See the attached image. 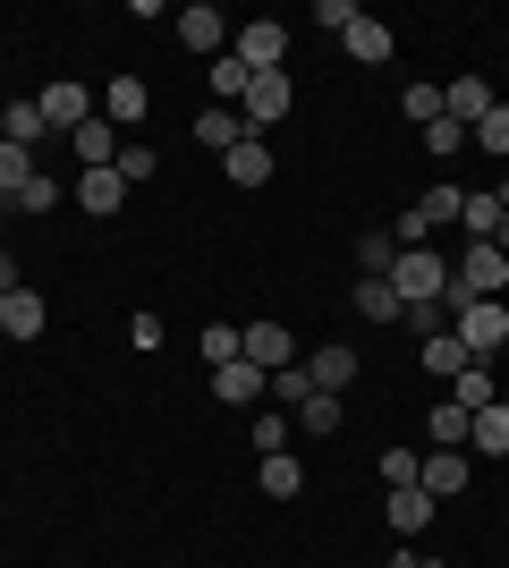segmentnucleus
Returning a JSON list of instances; mask_svg holds the SVG:
<instances>
[{
	"mask_svg": "<svg viewBox=\"0 0 509 568\" xmlns=\"http://www.w3.org/2000/svg\"><path fill=\"white\" fill-rule=\"evenodd\" d=\"M272 399L306 407V399H315V374H306V365H281V374H272Z\"/></svg>",
	"mask_w": 509,
	"mask_h": 568,
	"instance_id": "34",
	"label": "nucleus"
},
{
	"mask_svg": "<svg viewBox=\"0 0 509 568\" xmlns=\"http://www.w3.org/2000/svg\"><path fill=\"white\" fill-rule=\"evenodd\" d=\"M459 348L476 356V365H485L492 348H509V306L501 297H467L459 306Z\"/></svg>",
	"mask_w": 509,
	"mask_h": 568,
	"instance_id": "3",
	"label": "nucleus"
},
{
	"mask_svg": "<svg viewBox=\"0 0 509 568\" xmlns=\"http://www.w3.org/2000/svg\"><path fill=\"white\" fill-rule=\"evenodd\" d=\"M145 111H153V94L136 77H111V85H102V119H111V128H136Z\"/></svg>",
	"mask_w": 509,
	"mask_h": 568,
	"instance_id": "12",
	"label": "nucleus"
},
{
	"mask_svg": "<svg viewBox=\"0 0 509 568\" xmlns=\"http://www.w3.org/2000/svg\"><path fill=\"white\" fill-rule=\"evenodd\" d=\"M399 568H450V560H399Z\"/></svg>",
	"mask_w": 509,
	"mask_h": 568,
	"instance_id": "46",
	"label": "nucleus"
},
{
	"mask_svg": "<svg viewBox=\"0 0 509 568\" xmlns=\"http://www.w3.org/2000/svg\"><path fill=\"white\" fill-rule=\"evenodd\" d=\"M195 348H204V365H238V332H230V323H213Z\"/></svg>",
	"mask_w": 509,
	"mask_h": 568,
	"instance_id": "40",
	"label": "nucleus"
},
{
	"mask_svg": "<svg viewBox=\"0 0 509 568\" xmlns=\"http://www.w3.org/2000/svg\"><path fill=\"white\" fill-rule=\"evenodd\" d=\"M297 433H339V390H315L297 407Z\"/></svg>",
	"mask_w": 509,
	"mask_h": 568,
	"instance_id": "32",
	"label": "nucleus"
},
{
	"mask_svg": "<svg viewBox=\"0 0 509 568\" xmlns=\"http://www.w3.org/2000/svg\"><path fill=\"white\" fill-rule=\"evenodd\" d=\"M238 136H246V119H238V111H204V119H195V144H213V153H230Z\"/></svg>",
	"mask_w": 509,
	"mask_h": 568,
	"instance_id": "28",
	"label": "nucleus"
},
{
	"mask_svg": "<svg viewBox=\"0 0 509 568\" xmlns=\"http://www.w3.org/2000/svg\"><path fill=\"white\" fill-rule=\"evenodd\" d=\"M416 467H425L416 450H383V484H390V493H399V484H416Z\"/></svg>",
	"mask_w": 509,
	"mask_h": 568,
	"instance_id": "42",
	"label": "nucleus"
},
{
	"mask_svg": "<svg viewBox=\"0 0 509 568\" xmlns=\"http://www.w3.org/2000/svg\"><path fill=\"white\" fill-rule=\"evenodd\" d=\"M492 102H501V94H492L485 77H459V85H441V119H459V128H476Z\"/></svg>",
	"mask_w": 509,
	"mask_h": 568,
	"instance_id": "10",
	"label": "nucleus"
},
{
	"mask_svg": "<svg viewBox=\"0 0 509 568\" xmlns=\"http://www.w3.org/2000/svg\"><path fill=\"white\" fill-rule=\"evenodd\" d=\"M357 314L365 323H399V288L390 281H357Z\"/></svg>",
	"mask_w": 509,
	"mask_h": 568,
	"instance_id": "29",
	"label": "nucleus"
},
{
	"mask_svg": "<svg viewBox=\"0 0 509 568\" xmlns=\"http://www.w3.org/2000/svg\"><path fill=\"white\" fill-rule=\"evenodd\" d=\"M34 179H43V170H34V153H26V144H9V136H0V195L18 204V195L34 187Z\"/></svg>",
	"mask_w": 509,
	"mask_h": 568,
	"instance_id": "19",
	"label": "nucleus"
},
{
	"mask_svg": "<svg viewBox=\"0 0 509 568\" xmlns=\"http://www.w3.org/2000/svg\"><path fill=\"white\" fill-rule=\"evenodd\" d=\"M34 102H43V128H51V136H77V128L94 119V94H85V85H69V77H51Z\"/></svg>",
	"mask_w": 509,
	"mask_h": 568,
	"instance_id": "5",
	"label": "nucleus"
},
{
	"mask_svg": "<svg viewBox=\"0 0 509 568\" xmlns=\"http://www.w3.org/2000/svg\"><path fill=\"white\" fill-rule=\"evenodd\" d=\"M467 365H476V356L459 348V332H434V339H425V374H450V382H459Z\"/></svg>",
	"mask_w": 509,
	"mask_h": 568,
	"instance_id": "26",
	"label": "nucleus"
},
{
	"mask_svg": "<svg viewBox=\"0 0 509 568\" xmlns=\"http://www.w3.org/2000/svg\"><path fill=\"white\" fill-rule=\"evenodd\" d=\"M221 170H230L238 187H264V179H272V153H264V136H238L230 153H221Z\"/></svg>",
	"mask_w": 509,
	"mask_h": 568,
	"instance_id": "15",
	"label": "nucleus"
},
{
	"mask_svg": "<svg viewBox=\"0 0 509 568\" xmlns=\"http://www.w3.org/2000/svg\"><path fill=\"white\" fill-rule=\"evenodd\" d=\"M348 60H365V69H383V60H390V26L357 18V26H348Z\"/></svg>",
	"mask_w": 509,
	"mask_h": 568,
	"instance_id": "23",
	"label": "nucleus"
},
{
	"mask_svg": "<svg viewBox=\"0 0 509 568\" xmlns=\"http://www.w3.org/2000/svg\"><path fill=\"white\" fill-rule=\"evenodd\" d=\"M485 458H509V399H492V407H476V433H467Z\"/></svg>",
	"mask_w": 509,
	"mask_h": 568,
	"instance_id": "18",
	"label": "nucleus"
},
{
	"mask_svg": "<svg viewBox=\"0 0 509 568\" xmlns=\"http://www.w3.org/2000/svg\"><path fill=\"white\" fill-rule=\"evenodd\" d=\"M238 356L255 365V374H281V365H297V339L281 332V323H246V332H238Z\"/></svg>",
	"mask_w": 509,
	"mask_h": 568,
	"instance_id": "7",
	"label": "nucleus"
},
{
	"mask_svg": "<svg viewBox=\"0 0 509 568\" xmlns=\"http://www.w3.org/2000/svg\"><path fill=\"white\" fill-rule=\"evenodd\" d=\"M390 288H399V306H425V297H450V263L434 246H399L390 263Z\"/></svg>",
	"mask_w": 509,
	"mask_h": 568,
	"instance_id": "2",
	"label": "nucleus"
},
{
	"mask_svg": "<svg viewBox=\"0 0 509 568\" xmlns=\"http://www.w3.org/2000/svg\"><path fill=\"white\" fill-rule=\"evenodd\" d=\"M425 433H434V450H459L467 433H476V416H467V407L450 399V407H434V416H425Z\"/></svg>",
	"mask_w": 509,
	"mask_h": 568,
	"instance_id": "24",
	"label": "nucleus"
},
{
	"mask_svg": "<svg viewBox=\"0 0 509 568\" xmlns=\"http://www.w3.org/2000/svg\"><path fill=\"white\" fill-rule=\"evenodd\" d=\"M459 230L467 237H492V230H501V195H467V204H459Z\"/></svg>",
	"mask_w": 509,
	"mask_h": 568,
	"instance_id": "31",
	"label": "nucleus"
},
{
	"mask_svg": "<svg viewBox=\"0 0 509 568\" xmlns=\"http://www.w3.org/2000/svg\"><path fill=\"white\" fill-rule=\"evenodd\" d=\"M306 374H315V390H348V382H357V348H323V356H306Z\"/></svg>",
	"mask_w": 509,
	"mask_h": 568,
	"instance_id": "21",
	"label": "nucleus"
},
{
	"mask_svg": "<svg viewBox=\"0 0 509 568\" xmlns=\"http://www.w3.org/2000/svg\"><path fill=\"white\" fill-rule=\"evenodd\" d=\"M501 288H509V255L492 237H467L459 263H450V297L467 306V297H501Z\"/></svg>",
	"mask_w": 509,
	"mask_h": 568,
	"instance_id": "1",
	"label": "nucleus"
},
{
	"mask_svg": "<svg viewBox=\"0 0 509 568\" xmlns=\"http://www.w3.org/2000/svg\"><path fill=\"white\" fill-rule=\"evenodd\" d=\"M221 34H230V18H221V9H204V0H195V9H179V43H187V51L221 60Z\"/></svg>",
	"mask_w": 509,
	"mask_h": 568,
	"instance_id": "9",
	"label": "nucleus"
},
{
	"mask_svg": "<svg viewBox=\"0 0 509 568\" xmlns=\"http://www.w3.org/2000/svg\"><path fill=\"white\" fill-rule=\"evenodd\" d=\"M459 144H467V128H459V119H434V128H425V153H434V162H450Z\"/></svg>",
	"mask_w": 509,
	"mask_h": 568,
	"instance_id": "38",
	"label": "nucleus"
},
{
	"mask_svg": "<svg viewBox=\"0 0 509 568\" xmlns=\"http://www.w3.org/2000/svg\"><path fill=\"white\" fill-rule=\"evenodd\" d=\"M255 390H272V374H255V365H213V399L221 407H255Z\"/></svg>",
	"mask_w": 509,
	"mask_h": 568,
	"instance_id": "11",
	"label": "nucleus"
},
{
	"mask_svg": "<svg viewBox=\"0 0 509 568\" xmlns=\"http://www.w3.org/2000/svg\"><path fill=\"white\" fill-rule=\"evenodd\" d=\"M0 136H9V144H26V153H34V144L51 136V128H43V102H9V111H0Z\"/></svg>",
	"mask_w": 509,
	"mask_h": 568,
	"instance_id": "20",
	"label": "nucleus"
},
{
	"mask_svg": "<svg viewBox=\"0 0 509 568\" xmlns=\"http://www.w3.org/2000/svg\"><path fill=\"white\" fill-rule=\"evenodd\" d=\"M9 288H26V281H18V255L0 246V297H9Z\"/></svg>",
	"mask_w": 509,
	"mask_h": 568,
	"instance_id": "44",
	"label": "nucleus"
},
{
	"mask_svg": "<svg viewBox=\"0 0 509 568\" xmlns=\"http://www.w3.org/2000/svg\"><path fill=\"white\" fill-rule=\"evenodd\" d=\"M399 111H408L416 128H434V119H441V85H408V94H399Z\"/></svg>",
	"mask_w": 509,
	"mask_h": 568,
	"instance_id": "37",
	"label": "nucleus"
},
{
	"mask_svg": "<svg viewBox=\"0 0 509 568\" xmlns=\"http://www.w3.org/2000/svg\"><path fill=\"white\" fill-rule=\"evenodd\" d=\"M383 509H390V526H399V535H425V526H434V493H425V484H399Z\"/></svg>",
	"mask_w": 509,
	"mask_h": 568,
	"instance_id": "14",
	"label": "nucleus"
},
{
	"mask_svg": "<svg viewBox=\"0 0 509 568\" xmlns=\"http://www.w3.org/2000/svg\"><path fill=\"white\" fill-rule=\"evenodd\" d=\"M289 102H297L289 69H272V77H255V85H246V102H238V119H246V136H255V128H272V119H289Z\"/></svg>",
	"mask_w": 509,
	"mask_h": 568,
	"instance_id": "4",
	"label": "nucleus"
},
{
	"mask_svg": "<svg viewBox=\"0 0 509 568\" xmlns=\"http://www.w3.org/2000/svg\"><path fill=\"white\" fill-rule=\"evenodd\" d=\"M315 18H323V26H339V34H348V26H357V18H365V9H357V0H323Z\"/></svg>",
	"mask_w": 509,
	"mask_h": 568,
	"instance_id": "43",
	"label": "nucleus"
},
{
	"mask_svg": "<svg viewBox=\"0 0 509 568\" xmlns=\"http://www.w3.org/2000/svg\"><path fill=\"white\" fill-rule=\"evenodd\" d=\"M0 332L34 339V332H43V297H34V288H9V297H0Z\"/></svg>",
	"mask_w": 509,
	"mask_h": 568,
	"instance_id": "17",
	"label": "nucleus"
},
{
	"mask_svg": "<svg viewBox=\"0 0 509 568\" xmlns=\"http://www.w3.org/2000/svg\"><path fill=\"white\" fill-rule=\"evenodd\" d=\"M492 246L509 255V187H501V230H492Z\"/></svg>",
	"mask_w": 509,
	"mask_h": 568,
	"instance_id": "45",
	"label": "nucleus"
},
{
	"mask_svg": "<svg viewBox=\"0 0 509 568\" xmlns=\"http://www.w3.org/2000/svg\"><path fill=\"white\" fill-rule=\"evenodd\" d=\"M69 144H77V162H85V170H120V128H111L102 111L85 119V128H77Z\"/></svg>",
	"mask_w": 509,
	"mask_h": 568,
	"instance_id": "8",
	"label": "nucleus"
},
{
	"mask_svg": "<svg viewBox=\"0 0 509 568\" xmlns=\"http://www.w3.org/2000/svg\"><path fill=\"white\" fill-rule=\"evenodd\" d=\"M281 60H289V34H281V26H272V18L238 26V69H246V77H272V69H281Z\"/></svg>",
	"mask_w": 509,
	"mask_h": 568,
	"instance_id": "6",
	"label": "nucleus"
},
{
	"mask_svg": "<svg viewBox=\"0 0 509 568\" xmlns=\"http://www.w3.org/2000/svg\"><path fill=\"white\" fill-rule=\"evenodd\" d=\"M459 204H467L459 187H425V204H416V213H425V230H434V221H459Z\"/></svg>",
	"mask_w": 509,
	"mask_h": 568,
	"instance_id": "39",
	"label": "nucleus"
},
{
	"mask_svg": "<svg viewBox=\"0 0 509 568\" xmlns=\"http://www.w3.org/2000/svg\"><path fill=\"white\" fill-rule=\"evenodd\" d=\"M120 195H128V179H120V170H85V179H77V204H85L94 221H111V213H120Z\"/></svg>",
	"mask_w": 509,
	"mask_h": 568,
	"instance_id": "13",
	"label": "nucleus"
},
{
	"mask_svg": "<svg viewBox=\"0 0 509 568\" xmlns=\"http://www.w3.org/2000/svg\"><path fill=\"white\" fill-rule=\"evenodd\" d=\"M492 399H501V390H492V374H485V365H467V374H459V407L476 416V407H492Z\"/></svg>",
	"mask_w": 509,
	"mask_h": 568,
	"instance_id": "36",
	"label": "nucleus"
},
{
	"mask_svg": "<svg viewBox=\"0 0 509 568\" xmlns=\"http://www.w3.org/2000/svg\"><path fill=\"white\" fill-rule=\"evenodd\" d=\"M416 484H425V493H434V500L467 493V458H459V450H434V458H425V467H416Z\"/></svg>",
	"mask_w": 509,
	"mask_h": 568,
	"instance_id": "16",
	"label": "nucleus"
},
{
	"mask_svg": "<svg viewBox=\"0 0 509 568\" xmlns=\"http://www.w3.org/2000/svg\"><path fill=\"white\" fill-rule=\"evenodd\" d=\"M246 85H255V77L238 69V51H221V60H213V94H221V111H238V102H246Z\"/></svg>",
	"mask_w": 509,
	"mask_h": 568,
	"instance_id": "27",
	"label": "nucleus"
},
{
	"mask_svg": "<svg viewBox=\"0 0 509 568\" xmlns=\"http://www.w3.org/2000/svg\"><path fill=\"white\" fill-rule=\"evenodd\" d=\"M289 416H255V458H281V450H289Z\"/></svg>",
	"mask_w": 509,
	"mask_h": 568,
	"instance_id": "35",
	"label": "nucleus"
},
{
	"mask_svg": "<svg viewBox=\"0 0 509 568\" xmlns=\"http://www.w3.org/2000/svg\"><path fill=\"white\" fill-rule=\"evenodd\" d=\"M467 136L485 144V153H509V102H492V111L476 119V128H467Z\"/></svg>",
	"mask_w": 509,
	"mask_h": 568,
	"instance_id": "33",
	"label": "nucleus"
},
{
	"mask_svg": "<svg viewBox=\"0 0 509 568\" xmlns=\"http://www.w3.org/2000/svg\"><path fill=\"white\" fill-rule=\"evenodd\" d=\"M153 170H162V153H153V144H128V153H120V179H128V187H136V179H153Z\"/></svg>",
	"mask_w": 509,
	"mask_h": 568,
	"instance_id": "41",
	"label": "nucleus"
},
{
	"mask_svg": "<svg viewBox=\"0 0 509 568\" xmlns=\"http://www.w3.org/2000/svg\"><path fill=\"white\" fill-rule=\"evenodd\" d=\"M399 323H408L416 339H434V332H450V297H425V306H399Z\"/></svg>",
	"mask_w": 509,
	"mask_h": 568,
	"instance_id": "30",
	"label": "nucleus"
},
{
	"mask_svg": "<svg viewBox=\"0 0 509 568\" xmlns=\"http://www.w3.org/2000/svg\"><path fill=\"white\" fill-rule=\"evenodd\" d=\"M255 484H264V500H297V484H306V467H297V458L281 450V458H264V467H255Z\"/></svg>",
	"mask_w": 509,
	"mask_h": 568,
	"instance_id": "22",
	"label": "nucleus"
},
{
	"mask_svg": "<svg viewBox=\"0 0 509 568\" xmlns=\"http://www.w3.org/2000/svg\"><path fill=\"white\" fill-rule=\"evenodd\" d=\"M357 263H365V281H390V263H399V237H390V230H365V237H357Z\"/></svg>",
	"mask_w": 509,
	"mask_h": 568,
	"instance_id": "25",
	"label": "nucleus"
}]
</instances>
